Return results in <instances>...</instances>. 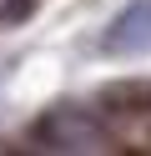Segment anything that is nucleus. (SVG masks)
I'll use <instances>...</instances> for the list:
<instances>
[{
  "label": "nucleus",
  "mask_w": 151,
  "mask_h": 156,
  "mask_svg": "<svg viewBox=\"0 0 151 156\" xmlns=\"http://www.w3.org/2000/svg\"><path fill=\"white\" fill-rule=\"evenodd\" d=\"M101 51L106 55H146L151 51V0H131L121 5L116 20L101 35Z\"/></svg>",
  "instance_id": "nucleus-2"
},
{
  "label": "nucleus",
  "mask_w": 151,
  "mask_h": 156,
  "mask_svg": "<svg viewBox=\"0 0 151 156\" xmlns=\"http://www.w3.org/2000/svg\"><path fill=\"white\" fill-rule=\"evenodd\" d=\"M35 141L50 151H116V136L81 106H56L35 121Z\"/></svg>",
  "instance_id": "nucleus-1"
}]
</instances>
